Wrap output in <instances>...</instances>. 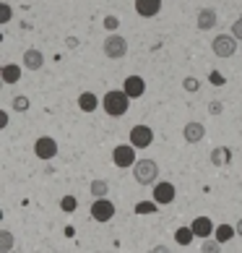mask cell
<instances>
[{
    "label": "cell",
    "instance_id": "1",
    "mask_svg": "<svg viewBox=\"0 0 242 253\" xmlns=\"http://www.w3.org/2000/svg\"><path fill=\"white\" fill-rule=\"evenodd\" d=\"M102 107H104V112L109 118H123L130 110V97L123 89H112V91L104 94V99H102Z\"/></svg>",
    "mask_w": 242,
    "mask_h": 253
},
{
    "label": "cell",
    "instance_id": "2",
    "mask_svg": "<svg viewBox=\"0 0 242 253\" xmlns=\"http://www.w3.org/2000/svg\"><path fill=\"white\" fill-rule=\"evenodd\" d=\"M133 177L138 185H156V180H159V165L154 159H138L133 167Z\"/></svg>",
    "mask_w": 242,
    "mask_h": 253
},
{
    "label": "cell",
    "instance_id": "3",
    "mask_svg": "<svg viewBox=\"0 0 242 253\" xmlns=\"http://www.w3.org/2000/svg\"><path fill=\"white\" fill-rule=\"evenodd\" d=\"M102 50H104V55L109 60H120L128 55V40L120 34H109L104 40V44H102Z\"/></svg>",
    "mask_w": 242,
    "mask_h": 253
},
{
    "label": "cell",
    "instance_id": "4",
    "mask_svg": "<svg viewBox=\"0 0 242 253\" xmlns=\"http://www.w3.org/2000/svg\"><path fill=\"white\" fill-rule=\"evenodd\" d=\"M211 50L216 58H232L237 52V40L232 34H216L211 42Z\"/></svg>",
    "mask_w": 242,
    "mask_h": 253
},
{
    "label": "cell",
    "instance_id": "5",
    "mask_svg": "<svg viewBox=\"0 0 242 253\" xmlns=\"http://www.w3.org/2000/svg\"><path fill=\"white\" fill-rule=\"evenodd\" d=\"M112 162H115V167H120V170H125V167H136V162H138L136 146H133V144H120V146H115Z\"/></svg>",
    "mask_w": 242,
    "mask_h": 253
},
{
    "label": "cell",
    "instance_id": "6",
    "mask_svg": "<svg viewBox=\"0 0 242 253\" xmlns=\"http://www.w3.org/2000/svg\"><path fill=\"white\" fill-rule=\"evenodd\" d=\"M130 144H133L136 149H148L154 144V130L148 126H143V123L133 126L130 128Z\"/></svg>",
    "mask_w": 242,
    "mask_h": 253
},
{
    "label": "cell",
    "instance_id": "7",
    "mask_svg": "<svg viewBox=\"0 0 242 253\" xmlns=\"http://www.w3.org/2000/svg\"><path fill=\"white\" fill-rule=\"evenodd\" d=\"M112 217H115V204L109 199H94V204H91V219L104 224Z\"/></svg>",
    "mask_w": 242,
    "mask_h": 253
},
{
    "label": "cell",
    "instance_id": "8",
    "mask_svg": "<svg viewBox=\"0 0 242 253\" xmlns=\"http://www.w3.org/2000/svg\"><path fill=\"white\" fill-rule=\"evenodd\" d=\"M34 154L39 157V159H55V154H58V141H55L52 136H39L34 141Z\"/></svg>",
    "mask_w": 242,
    "mask_h": 253
},
{
    "label": "cell",
    "instance_id": "9",
    "mask_svg": "<svg viewBox=\"0 0 242 253\" xmlns=\"http://www.w3.org/2000/svg\"><path fill=\"white\" fill-rule=\"evenodd\" d=\"M174 199H177V188H174L172 183L162 180V183H156V185H154V201L159 204V206H167V204H172Z\"/></svg>",
    "mask_w": 242,
    "mask_h": 253
},
{
    "label": "cell",
    "instance_id": "10",
    "mask_svg": "<svg viewBox=\"0 0 242 253\" xmlns=\"http://www.w3.org/2000/svg\"><path fill=\"white\" fill-rule=\"evenodd\" d=\"M123 91L130 97V99H138V97H143L146 94V81L141 76H128L123 81Z\"/></svg>",
    "mask_w": 242,
    "mask_h": 253
},
{
    "label": "cell",
    "instance_id": "11",
    "mask_svg": "<svg viewBox=\"0 0 242 253\" xmlns=\"http://www.w3.org/2000/svg\"><path fill=\"white\" fill-rule=\"evenodd\" d=\"M190 227H193V232H195V238H213V232H216V224H213L208 217H195L193 222H190Z\"/></svg>",
    "mask_w": 242,
    "mask_h": 253
},
{
    "label": "cell",
    "instance_id": "12",
    "mask_svg": "<svg viewBox=\"0 0 242 253\" xmlns=\"http://www.w3.org/2000/svg\"><path fill=\"white\" fill-rule=\"evenodd\" d=\"M182 136L188 144H198V141H203V136H206V126L198 123V120H190V123H185Z\"/></svg>",
    "mask_w": 242,
    "mask_h": 253
},
{
    "label": "cell",
    "instance_id": "13",
    "mask_svg": "<svg viewBox=\"0 0 242 253\" xmlns=\"http://www.w3.org/2000/svg\"><path fill=\"white\" fill-rule=\"evenodd\" d=\"M216 24H219V16H216V11H213V8H201L198 16H195V26H198L201 32H208V29H213Z\"/></svg>",
    "mask_w": 242,
    "mask_h": 253
},
{
    "label": "cell",
    "instance_id": "14",
    "mask_svg": "<svg viewBox=\"0 0 242 253\" xmlns=\"http://www.w3.org/2000/svg\"><path fill=\"white\" fill-rule=\"evenodd\" d=\"M162 11V0H136V13L141 18H154Z\"/></svg>",
    "mask_w": 242,
    "mask_h": 253
},
{
    "label": "cell",
    "instance_id": "15",
    "mask_svg": "<svg viewBox=\"0 0 242 253\" xmlns=\"http://www.w3.org/2000/svg\"><path fill=\"white\" fill-rule=\"evenodd\" d=\"M24 68H26V71H39V68H44V55H42V50H36V47L24 50Z\"/></svg>",
    "mask_w": 242,
    "mask_h": 253
},
{
    "label": "cell",
    "instance_id": "16",
    "mask_svg": "<svg viewBox=\"0 0 242 253\" xmlns=\"http://www.w3.org/2000/svg\"><path fill=\"white\" fill-rule=\"evenodd\" d=\"M208 159H211L213 167H227V165L232 162V149H229V146H216V149L208 154Z\"/></svg>",
    "mask_w": 242,
    "mask_h": 253
},
{
    "label": "cell",
    "instance_id": "17",
    "mask_svg": "<svg viewBox=\"0 0 242 253\" xmlns=\"http://www.w3.org/2000/svg\"><path fill=\"white\" fill-rule=\"evenodd\" d=\"M0 79H3V84H16L18 79H21V65L5 63L3 68H0Z\"/></svg>",
    "mask_w": 242,
    "mask_h": 253
},
{
    "label": "cell",
    "instance_id": "18",
    "mask_svg": "<svg viewBox=\"0 0 242 253\" xmlns=\"http://www.w3.org/2000/svg\"><path fill=\"white\" fill-rule=\"evenodd\" d=\"M78 107L83 112H94L99 107V97L97 94H91V91H83V94L78 97Z\"/></svg>",
    "mask_w": 242,
    "mask_h": 253
},
{
    "label": "cell",
    "instance_id": "19",
    "mask_svg": "<svg viewBox=\"0 0 242 253\" xmlns=\"http://www.w3.org/2000/svg\"><path fill=\"white\" fill-rule=\"evenodd\" d=\"M235 235H237V227H232V224H216V232H213V238H216L221 246L229 243Z\"/></svg>",
    "mask_w": 242,
    "mask_h": 253
},
{
    "label": "cell",
    "instance_id": "20",
    "mask_svg": "<svg viewBox=\"0 0 242 253\" xmlns=\"http://www.w3.org/2000/svg\"><path fill=\"white\" fill-rule=\"evenodd\" d=\"M89 191H91V196L94 199H107V193H109V183L107 180H91V185H89Z\"/></svg>",
    "mask_w": 242,
    "mask_h": 253
},
{
    "label": "cell",
    "instance_id": "21",
    "mask_svg": "<svg viewBox=\"0 0 242 253\" xmlns=\"http://www.w3.org/2000/svg\"><path fill=\"white\" fill-rule=\"evenodd\" d=\"M193 238H195L193 227H177V232H174V243H177V246H190Z\"/></svg>",
    "mask_w": 242,
    "mask_h": 253
},
{
    "label": "cell",
    "instance_id": "22",
    "mask_svg": "<svg viewBox=\"0 0 242 253\" xmlns=\"http://www.w3.org/2000/svg\"><path fill=\"white\" fill-rule=\"evenodd\" d=\"M11 251H13V232L0 230V253H11Z\"/></svg>",
    "mask_w": 242,
    "mask_h": 253
},
{
    "label": "cell",
    "instance_id": "23",
    "mask_svg": "<svg viewBox=\"0 0 242 253\" xmlns=\"http://www.w3.org/2000/svg\"><path fill=\"white\" fill-rule=\"evenodd\" d=\"M156 201H138L136 204V214H156Z\"/></svg>",
    "mask_w": 242,
    "mask_h": 253
},
{
    "label": "cell",
    "instance_id": "24",
    "mask_svg": "<svg viewBox=\"0 0 242 253\" xmlns=\"http://www.w3.org/2000/svg\"><path fill=\"white\" fill-rule=\"evenodd\" d=\"M219 251H221V243L216 238H206L201 246V253H219Z\"/></svg>",
    "mask_w": 242,
    "mask_h": 253
},
{
    "label": "cell",
    "instance_id": "25",
    "mask_svg": "<svg viewBox=\"0 0 242 253\" xmlns=\"http://www.w3.org/2000/svg\"><path fill=\"white\" fill-rule=\"evenodd\" d=\"M29 107H32L29 97H13V102H11V110H16V112H26Z\"/></svg>",
    "mask_w": 242,
    "mask_h": 253
},
{
    "label": "cell",
    "instance_id": "26",
    "mask_svg": "<svg viewBox=\"0 0 242 253\" xmlns=\"http://www.w3.org/2000/svg\"><path fill=\"white\" fill-rule=\"evenodd\" d=\"M182 89L188 91V94H195V91L201 89V81L195 76H188V79H182Z\"/></svg>",
    "mask_w": 242,
    "mask_h": 253
},
{
    "label": "cell",
    "instance_id": "27",
    "mask_svg": "<svg viewBox=\"0 0 242 253\" xmlns=\"http://www.w3.org/2000/svg\"><path fill=\"white\" fill-rule=\"evenodd\" d=\"M102 26L109 32V34H115L117 29H120V18L117 16H104V21H102Z\"/></svg>",
    "mask_w": 242,
    "mask_h": 253
},
{
    "label": "cell",
    "instance_id": "28",
    "mask_svg": "<svg viewBox=\"0 0 242 253\" xmlns=\"http://www.w3.org/2000/svg\"><path fill=\"white\" fill-rule=\"evenodd\" d=\"M76 206H78V201H76V196H63V201H60V209L63 211H76Z\"/></svg>",
    "mask_w": 242,
    "mask_h": 253
},
{
    "label": "cell",
    "instance_id": "29",
    "mask_svg": "<svg viewBox=\"0 0 242 253\" xmlns=\"http://www.w3.org/2000/svg\"><path fill=\"white\" fill-rule=\"evenodd\" d=\"M13 18V8L8 3H0V24H8Z\"/></svg>",
    "mask_w": 242,
    "mask_h": 253
},
{
    "label": "cell",
    "instance_id": "30",
    "mask_svg": "<svg viewBox=\"0 0 242 253\" xmlns=\"http://www.w3.org/2000/svg\"><path fill=\"white\" fill-rule=\"evenodd\" d=\"M232 37H235L237 42H242V18H237V21L232 24Z\"/></svg>",
    "mask_w": 242,
    "mask_h": 253
},
{
    "label": "cell",
    "instance_id": "31",
    "mask_svg": "<svg viewBox=\"0 0 242 253\" xmlns=\"http://www.w3.org/2000/svg\"><path fill=\"white\" fill-rule=\"evenodd\" d=\"M208 112H211V115H221V102H211Z\"/></svg>",
    "mask_w": 242,
    "mask_h": 253
},
{
    "label": "cell",
    "instance_id": "32",
    "mask_svg": "<svg viewBox=\"0 0 242 253\" xmlns=\"http://www.w3.org/2000/svg\"><path fill=\"white\" fill-rule=\"evenodd\" d=\"M151 253H170V248H167V246H154Z\"/></svg>",
    "mask_w": 242,
    "mask_h": 253
},
{
    "label": "cell",
    "instance_id": "33",
    "mask_svg": "<svg viewBox=\"0 0 242 253\" xmlns=\"http://www.w3.org/2000/svg\"><path fill=\"white\" fill-rule=\"evenodd\" d=\"M235 227H237V235H240V238H242V219H240V222H237V224H235Z\"/></svg>",
    "mask_w": 242,
    "mask_h": 253
},
{
    "label": "cell",
    "instance_id": "34",
    "mask_svg": "<svg viewBox=\"0 0 242 253\" xmlns=\"http://www.w3.org/2000/svg\"><path fill=\"white\" fill-rule=\"evenodd\" d=\"M97 253H99V251H97Z\"/></svg>",
    "mask_w": 242,
    "mask_h": 253
}]
</instances>
